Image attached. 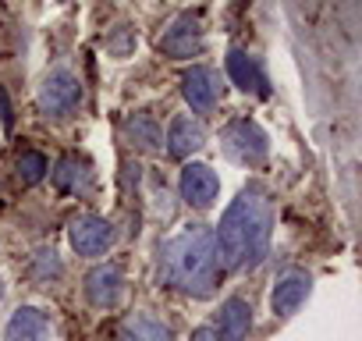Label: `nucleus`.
<instances>
[{"mask_svg": "<svg viewBox=\"0 0 362 341\" xmlns=\"http://www.w3.org/2000/svg\"><path fill=\"white\" fill-rule=\"evenodd\" d=\"M274 231V203L263 185H245L217 224V260L228 270H252L263 263Z\"/></svg>", "mask_w": 362, "mask_h": 341, "instance_id": "obj_1", "label": "nucleus"}, {"mask_svg": "<svg viewBox=\"0 0 362 341\" xmlns=\"http://www.w3.org/2000/svg\"><path fill=\"white\" fill-rule=\"evenodd\" d=\"M156 277H160V284L177 288L192 299L214 295L217 277H221L214 231L210 228H185L170 242H163L160 256H156Z\"/></svg>", "mask_w": 362, "mask_h": 341, "instance_id": "obj_2", "label": "nucleus"}, {"mask_svg": "<svg viewBox=\"0 0 362 341\" xmlns=\"http://www.w3.org/2000/svg\"><path fill=\"white\" fill-rule=\"evenodd\" d=\"M221 146L224 153L235 160V163H245V167H259L270 153V142H267V132L249 121V117H238L231 121L224 132H221Z\"/></svg>", "mask_w": 362, "mask_h": 341, "instance_id": "obj_3", "label": "nucleus"}, {"mask_svg": "<svg viewBox=\"0 0 362 341\" xmlns=\"http://www.w3.org/2000/svg\"><path fill=\"white\" fill-rule=\"evenodd\" d=\"M40 110L47 117H68L78 103H82V86L71 71H50L40 86V96H36Z\"/></svg>", "mask_w": 362, "mask_h": 341, "instance_id": "obj_4", "label": "nucleus"}, {"mask_svg": "<svg viewBox=\"0 0 362 341\" xmlns=\"http://www.w3.org/2000/svg\"><path fill=\"white\" fill-rule=\"evenodd\" d=\"M160 50L174 61H185V57H196L203 50V18L185 11V15H177L167 33L160 36Z\"/></svg>", "mask_w": 362, "mask_h": 341, "instance_id": "obj_5", "label": "nucleus"}, {"mask_svg": "<svg viewBox=\"0 0 362 341\" xmlns=\"http://www.w3.org/2000/svg\"><path fill=\"white\" fill-rule=\"evenodd\" d=\"M68 238H71V249H75L78 256H103V253L114 245L117 235H114V224H110V221L86 214V217H75V221H71Z\"/></svg>", "mask_w": 362, "mask_h": 341, "instance_id": "obj_6", "label": "nucleus"}, {"mask_svg": "<svg viewBox=\"0 0 362 341\" xmlns=\"http://www.w3.org/2000/svg\"><path fill=\"white\" fill-rule=\"evenodd\" d=\"M217 192H221V182L206 163H185V170H181V200L196 210H206L214 207Z\"/></svg>", "mask_w": 362, "mask_h": 341, "instance_id": "obj_7", "label": "nucleus"}, {"mask_svg": "<svg viewBox=\"0 0 362 341\" xmlns=\"http://www.w3.org/2000/svg\"><path fill=\"white\" fill-rule=\"evenodd\" d=\"M181 96L185 103L196 110V114H210L217 107V96H221V82L210 68H189L181 75Z\"/></svg>", "mask_w": 362, "mask_h": 341, "instance_id": "obj_8", "label": "nucleus"}, {"mask_svg": "<svg viewBox=\"0 0 362 341\" xmlns=\"http://www.w3.org/2000/svg\"><path fill=\"white\" fill-rule=\"evenodd\" d=\"M124 295V277L117 267L103 263V267H93L86 274V299L96 306V309H114Z\"/></svg>", "mask_w": 362, "mask_h": 341, "instance_id": "obj_9", "label": "nucleus"}, {"mask_svg": "<svg viewBox=\"0 0 362 341\" xmlns=\"http://www.w3.org/2000/svg\"><path fill=\"white\" fill-rule=\"evenodd\" d=\"M313 291V277L305 270H288L284 277H277L274 284V295H270V306L277 316H291Z\"/></svg>", "mask_w": 362, "mask_h": 341, "instance_id": "obj_10", "label": "nucleus"}, {"mask_svg": "<svg viewBox=\"0 0 362 341\" xmlns=\"http://www.w3.org/2000/svg\"><path fill=\"white\" fill-rule=\"evenodd\" d=\"M228 75H231V82H235L242 93L270 96V82H267V75H263V64H259L252 54L231 50V54H228Z\"/></svg>", "mask_w": 362, "mask_h": 341, "instance_id": "obj_11", "label": "nucleus"}, {"mask_svg": "<svg viewBox=\"0 0 362 341\" xmlns=\"http://www.w3.org/2000/svg\"><path fill=\"white\" fill-rule=\"evenodd\" d=\"M214 323H217V337H224V341H242V337L252 330V306H249L245 299H228V302H221Z\"/></svg>", "mask_w": 362, "mask_h": 341, "instance_id": "obj_12", "label": "nucleus"}, {"mask_svg": "<svg viewBox=\"0 0 362 341\" xmlns=\"http://www.w3.org/2000/svg\"><path fill=\"white\" fill-rule=\"evenodd\" d=\"M203 146H206V128H203L199 121H192V117L170 121V128H167V153H170V156L185 160V156H192V153L203 149Z\"/></svg>", "mask_w": 362, "mask_h": 341, "instance_id": "obj_13", "label": "nucleus"}, {"mask_svg": "<svg viewBox=\"0 0 362 341\" xmlns=\"http://www.w3.org/2000/svg\"><path fill=\"white\" fill-rule=\"evenodd\" d=\"M8 341H47L50 334V320L47 313H40L36 306H22L15 309V316L8 320Z\"/></svg>", "mask_w": 362, "mask_h": 341, "instance_id": "obj_14", "label": "nucleus"}, {"mask_svg": "<svg viewBox=\"0 0 362 341\" xmlns=\"http://www.w3.org/2000/svg\"><path fill=\"white\" fill-rule=\"evenodd\" d=\"M117 341H174V330H170L163 320H156V316L132 313V316L121 320Z\"/></svg>", "mask_w": 362, "mask_h": 341, "instance_id": "obj_15", "label": "nucleus"}, {"mask_svg": "<svg viewBox=\"0 0 362 341\" xmlns=\"http://www.w3.org/2000/svg\"><path fill=\"white\" fill-rule=\"evenodd\" d=\"M54 185H57L61 192H68V196H86V192L93 189V170H89L86 160L64 156V160L57 163V170H54Z\"/></svg>", "mask_w": 362, "mask_h": 341, "instance_id": "obj_16", "label": "nucleus"}, {"mask_svg": "<svg viewBox=\"0 0 362 341\" xmlns=\"http://www.w3.org/2000/svg\"><path fill=\"white\" fill-rule=\"evenodd\" d=\"M124 139H128L135 149L153 153V149H160L163 132H160V125H156L153 114H132V117L124 121Z\"/></svg>", "mask_w": 362, "mask_h": 341, "instance_id": "obj_17", "label": "nucleus"}, {"mask_svg": "<svg viewBox=\"0 0 362 341\" xmlns=\"http://www.w3.org/2000/svg\"><path fill=\"white\" fill-rule=\"evenodd\" d=\"M15 170H18V178H22L25 185H36V182H43V175H47V156L36 153V149H25V153L18 156Z\"/></svg>", "mask_w": 362, "mask_h": 341, "instance_id": "obj_18", "label": "nucleus"}, {"mask_svg": "<svg viewBox=\"0 0 362 341\" xmlns=\"http://www.w3.org/2000/svg\"><path fill=\"white\" fill-rule=\"evenodd\" d=\"M61 274H64V267H61L57 253H54V249H40L36 260H33V277H36L40 284H50V281H57Z\"/></svg>", "mask_w": 362, "mask_h": 341, "instance_id": "obj_19", "label": "nucleus"}, {"mask_svg": "<svg viewBox=\"0 0 362 341\" xmlns=\"http://www.w3.org/2000/svg\"><path fill=\"white\" fill-rule=\"evenodd\" d=\"M0 117H4V125L11 128V103H8V93L0 89Z\"/></svg>", "mask_w": 362, "mask_h": 341, "instance_id": "obj_20", "label": "nucleus"}, {"mask_svg": "<svg viewBox=\"0 0 362 341\" xmlns=\"http://www.w3.org/2000/svg\"><path fill=\"white\" fill-rule=\"evenodd\" d=\"M192 341H221V337H217V330H210V327H199V330H192Z\"/></svg>", "mask_w": 362, "mask_h": 341, "instance_id": "obj_21", "label": "nucleus"}]
</instances>
